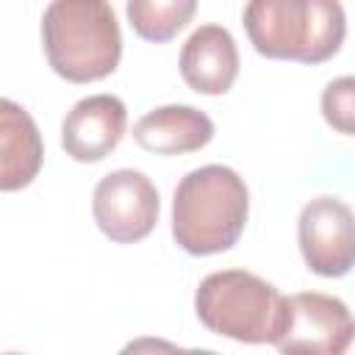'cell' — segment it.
Returning <instances> with one entry per match:
<instances>
[{
	"label": "cell",
	"mask_w": 355,
	"mask_h": 355,
	"mask_svg": "<svg viewBox=\"0 0 355 355\" xmlns=\"http://www.w3.org/2000/svg\"><path fill=\"white\" fill-rule=\"evenodd\" d=\"M250 211V194L239 172L222 164L191 169L175 189L172 236L189 255H214L230 250Z\"/></svg>",
	"instance_id": "6da1fadb"
},
{
	"label": "cell",
	"mask_w": 355,
	"mask_h": 355,
	"mask_svg": "<svg viewBox=\"0 0 355 355\" xmlns=\"http://www.w3.org/2000/svg\"><path fill=\"white\" fill-rule=\"evenodd\" d=\"M42 44L53 72L69 83L103 80L122 58V33L108 0H50Z\"/></svg>",
	"instance_id": "7a4b0ae2"
},
{
	"label": "cell",
	"mask_w": 355,
	"mask_h": 355,
	"mask_svg": "<svg viewBox=\"0 0 355 355\" xmlns=\"http://www.w3.org/2000/svg\"><path fill=\"white\" fill-rule=\"evenodd\" d=\"M241 22L250 44L277 61L322 64L341 50L347 36L338 0H247Z\"/></svg>",
	"instance_id": "3957f363"
},
{
	"label": "cell",
	"mask_w": 355,
	"mask_h": 355,
	"mask_svg": "<svg viewBox=\"0 0 355 355\" xmlns=\"http://www.w3.org/2000/svg\"><path fill=\"white\" fill-rule=\"evenodd\" d=\"M286 297L263 277L222 269L202 277L194 294L197 319L216 336L241 344H272L283 322Z\"/></svg>",
	"instance_id": "277c9868"
},
{
	"label": "cell",
	"mask_w": 355,
	"mask_h": 355,
	"mask_svg": "<svg viewBox=\"0 0 355 355\" xmlns=\"http://www.w3.org/2000/svg\"><path fill=\"white\" fill-rule=\"evenodd\" d=\"M349 308L330 294L302 291L291 294L283 302V322L275 336L280 352H311V355H336L347 352L352 338Z\"/></svg>",
	"instance_id": "5b68a950"
},
{
	"label": "cell",
	"mask_w": 355,
	"mask_h": 355,
	"mask_svg": "<svg viewBox=\"0 0 355 355\" xmlns=\"http://www.w3.org/2000/svg\"><path fill=\"white\" fill-rule=\"evenodd\" d=\"M158 191L139 169H114L94 186V222L116 244L147 239L158 222Z\"/></svg>",
	"instance_id": "8992f818"
},
{
	"label": "cell",
	"mask_w": 355,
	"mask_h": 355,
	"mask_svg": "<svg viewBox=\"0 0 355 355\" xmlns=\"http://www.w3.org/2000/svg\"><path fill=\"white\" fill-rule=\"evenodd\" d=\"M305 266L322 277H344L355 266V214L338 197L311 200L297 219Z\"/></svg>",
	"instance_id": "52a82bcc"
},
{
	"label": "cell",
	"mask_w": 355,
	"mask_h": 355,
	"mask_svg": "<svg viewBox=\"0 0 355 355\" xmlns=\"http://www.w3.org/2000/svg\"><path fill=\"white\" fill-rule=\"evenodd\" d=\"M128 108L114 94H92L72 105L61 122V147L83 164L103 161L125 136Z\"/></svg>",
	"instance_id": "ba28073f"
},
{
	"label": "cell",
	"mask_w": 355,
	"mask_h": 355,
	"mask_svg": "<svg viewBox=\"0 0 355 355\" xmlns=\"http://www.w3.org/2000/svg\"><path fill=\"white\" fill-rule=\"evenodd\" d=\"M180 75L197 94H225L239 75V50L227 28L200 25L180 50Z\"/></svg>",
	"instance_id": "9c48e42d"
},
{
	"label": "cell",
	"mask_w": 355,
	"mask_h": 355,
	"mask_svg": "<svg viewBox=\"0 0 355 355\" xmlns=\"http://www.w3.org/2000/svg\"><path fill=\"white\" fill-rule=\"evenodd\" d=\"M139 147L158 155H183L202 150L214 139V122L194 105H161L133 125Z\"/></svg>",
	"instance_id": "30bf717a"
},
{
	"label": "cell",
	"mask_w": 355,
	"mask_h": 355,
	"mask_svg": "<svg viewBox=\"0 0 355 355\" xmlns=\"http://www.w3.org/2000/svg\"><path fill=\"white\" fill-rule=\"evenodd\" d=\"M44 147L36 122L14 100L0 103V189L17 191L28 186L42 166Z\"/></svg>",
	"instance_id": "8fae6325"
},
{
	"label": "cell",
	"mask_w": 355,
	"mask_h": 355,
	"mask_svg": "<svg viewBox=\"0 0 355 355\" xmlns=\"http://www.w3.org/2000/svg\"><path fill=\"white\" fill-rule=\"evenodd\" d=\"M128 22L144 42L175 39L194 17L197 0H128Z\"/></svg>",
	"instance_id": "7c38bea8"
},
{
	"label": "cell",
	"mask_w": 355,
	"mask_h": 355,
	"mask_svg": "<svg viewBox=\"0 0 355 355\" xmlns=\"http://www.w3.org/2000/svg\"><path fill=\"white\" fill-rule=\"evenodd\" d=\"M322 116L336 133L355 136V75L336 78L322 92Z\"/></svg>",
	"instance_id": "4fadbf2b"
},
{
	"label": "cell",
	"mask_w": 355,
	"mask_h": 355,
	"mask_svg": "<svg viewBox=\"0 0 355 355\" xmlns=\"http://www.w3.org/2000/svg\"><path fill=\"white\" fill-rule=\"evenodd\" d=\"M347 352H355V327H352V338H349V347H347Z\"/></svg>",
	"instance_id": "5bb4252c"
}]
</instances>
